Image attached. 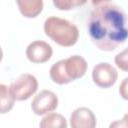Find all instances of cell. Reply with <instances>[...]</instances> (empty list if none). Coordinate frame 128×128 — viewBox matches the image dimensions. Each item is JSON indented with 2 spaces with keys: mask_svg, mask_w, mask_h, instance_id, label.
<instances>
[{
  "mask_svg": "<svg viewBox=\"0 0 128 128\" xmlns=\"http://www.w3.org/2000/svg\"><path fill=\"white\" fill-rule=\"evenodd\" d=\"M58 106L57 95L50 90H42L32 100L31 108L36 115H44L55 110Z\"/></svg>",
  "mask_w": 128,
  "mask_h": 128,
  "instance_id": "6",
  "label": "cell"
},
{
  "mask_svg": "<svg viewBox=\"0 0 128 128\" xmlns=\"http://www.w3.org/2000/svg\"><path fill=\"white\" fill-rule=\"evenodd\" d=\"M2 58H3V52H2V49H1V47H0V62H1Z\"/></svg>",
  "mask_w": 128,
  "mask_h": 128,
  "instance_id": "16",
  "label": "cell"
},
{
  "mask_svg": "<svg viewBox=\"0 0 128 128\" xmlns=\"http://www.w3.org/2000/svg\"><path fill=\"white\" fill-rule=\"evenodd\" d=\"M87 71V62L80 55H73L54 63L50 68V78L56 84H67L79 79Z\"/></svg>",
  "mask_w": 128,
  "mask_h": 128,
  "instance_id": "2",
  "label": "cell"
},
{
  "mask_svg": "<svg viewBox=\"0 0 128 128\" xmlns=\"http://www.w3.org/2000/svg\"><path fill=\"white\" fill-rule=\"evenodd\" d=\"M44 32L46 36L63 47L73 46L79 37V30L75 24L56 16H50L45 20Z\"/></svg>",
  "mask_w": 128,
  "mask_h": 128,
  "instance_id": "3",
  "label": "cell"
},
{
  "mask_svg": "<svg viewBox=\"0 0 128 128\" xmlns=\"http://www.w3.org/2000/svg\"><path fill=\"white\" fill-rule=\"evenodd\" d=\"M127 78L124 79V81L122 82V84L120 85V89H119V92L121 93L122 97L124 99H127V92H126V86H127Z\"/></svg>",
  "mask_w": 128,
  "mask_h": 128,
  "instance_id": "15",
  "label": "cell"
},
{
  "mask_svg": "<svg viewBox=\"0 0 128 128\" xmlns=\"http://www.w3.org/2000/svg\"><path fill=\"white\" fill-rule=\"evenodd\" d=\"M86 1H80V0H53V4L59 10H70L78 6L84 5Z\"/></svg>",
  "mask_w": 128,
  "mask_h": 128,
  "instance_id": "12",
  "label": "cell"
},
{
  "mask_svg": "<svg viewBox=\"0 0 128 128\" xmlns=\"http://www.w3.org/2000/svg\"><path fill=\"white\" fill-rule=\"evenodd\" d=\"M126 22V14L121 7L100 1L87 18L88 35L98 49L113 51L127 39Z\"/></svg>",
  "mask_w": 128,
  "mask_h": 128,
  "instance_id": "1",
  "label": "cell"
},
{
  "mask_svg": "<svg viewBox=\"0 0 128 128\" xmlns=\"http://www.w3.org/2000/svg\"><path fill=\"white\" fill-rule=\"evenodd\" d=\"M53 54L50 44L45 41L36 40L31 42L26 48V56L33 63H44L48 61Z\"/></svg>",
  "mask_w": 128,
  "mask_h": 128,
  "instance_id": "7",
  "label": "cell"
},
{
  "mask_svg": "<svg viewBox=\"0 0 128 128\" xmlns=\"http://www.w3.org/2000/svg\"><path fill=\"white\" fill-rule=\"evenodd\" d=\"M109 128H127V114H125L122 119L111 122Z\"/></svg>",
  "mask_w": 128,
  "mask_h": 128,
  "instance_id": "14",
  "label": "cell"
},
{
  "mask_svg": "<svg viewBox=\"0 0 128 128\" xmlns=\"http://www.w3.org/2000/svg\"><path fill=\"white\" fill-rule=\"evenodd\" d=\"M17 5L21 14L27 18H34L43 9L42 0H18Z\"/></svg>",
  "mask_w": 128,
  "mask_h": 128,
  "instance_id": "9",
  "label": "cell"
},
{
  "mask_svg": "<svg viewBox=\"0 0 128 128\" xmlns=\"http://www.w3.org/2000/svg\"><path fill=\"white\" fill-rule=\"evenodd\" d=\"M9 89L15 100H27L37 91L38 81L34 75L23 73L11 82Z\"/></svg>",
  "mask_w": 128,
  "mask_h": 128,
  "instance_id": "4",
  "label": "cell"
},
{
  "mask_svg": "<svg viewBox=\"0 0 128 128\" xmlns=\"http://www.w3.org/2000/svg\"><path fill=\"white\" fill-rule=\"evenodd\" d=\"M40 128H67L65 117L58 113H48L42 118L39 124Z\"/></svg>",
  "mask_w": 128,
  "mask_h": 128,
  "instance_id": "10",
  "label": "cell"
},
{
  "mask_svg": "<svg viewBox=\"0 0 128 128\" xmlns=\"http://www.w3.org/2000/svg\"><path fill=\"white\" fill-rule=\"evenodd\" d=\"M71 128H96V117L87 107L75 109L70 116Z\"/></svg>",
  "mask_w": 128,
  "mask_h": 128,
  "instance_id": "8",
  "label": "cell"
},
{
  "mask_svg": "<svg viewBox=\"0 0 128 128\" xmlns=\"http://www.w3.org/2000/svg\"><path fill=\"white\" fill-rule=\"evenodd\" d=\"M118 78L117 70L107 62H100L93 67V82L101 88H109L113 86Z\"/></svg>",
  "mask_w": 128,
  "mask_h": 128,
  "instance_id": "5",
  "label": "cell"
},
{
  "mask_svg": "<svg viewBox=\"0 0 128 128\" xmlns=\"http://www.w3.org/2000/svg\"><path fill=\"white\" fill-rule=\"evenodd\" d=\"M15 103V98L13 97L9 87L5 84H0V114H5L9 112Z\"/></svg>",
  "mask_w": 128,
  "mask_h": 128,
  "instance_id": "11",
  "label": "cell"
},
{
  "mask_svg": "<svg viewBox=\"0 0 128 128\" xmlns=\"http://www.w3.org/2000/svg\"><path fill=\"white\" fill-rule=\"evenodd\" d=\"M127 52L128 50L127 49H124L122 52L118 53L116 56H115V63L116 65L123 71H127L128 70V63H127Z\"/></svg>",
  "mask_w": 128,
  "mask_h": 128,
  "instance_id": "13",
  "label": "cell"
}]
</instances>
